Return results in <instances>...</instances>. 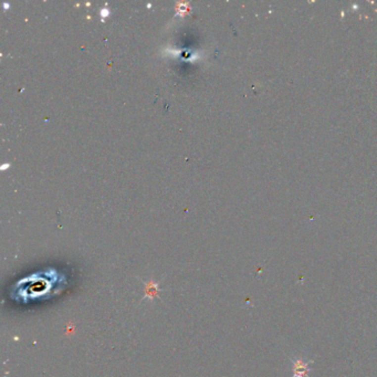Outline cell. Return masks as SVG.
<instances>
[{
	"label": "cell",
	"instance_id": "obj_1",
	"mask_svg": "<svg viewBox=\"0 0 377 377\" xmlns=\"http://www.w3.org/2000/svg\"><path fill=\"white\" fill-rule=\"evenodd\" d=\"M290 361L293 364V376L292 377H310L309 373L311 371L309 365L314 361H304L301 357L294 359V357H290Z\"/></svg>",
	"mask_w": 377,
	"mask_h": 377
},
{
	"label": "cell",
	"instance_id": "obj_2",
	"mask_svg": "<svg viewBox=\"0 0 377 377\" xmlns=\"http://www.w3.org/2000/svg\"><path fill=\"white\" fill-rule=\"evenodd\" d=\"M157 290V284H154L150 282V283H148L147 287H146V291H147V295L149 296V298H153V295L155 294V291Z\"/></svg>",
	"mask_w": 377,
	"mask_h": 377
}]
</instances>
